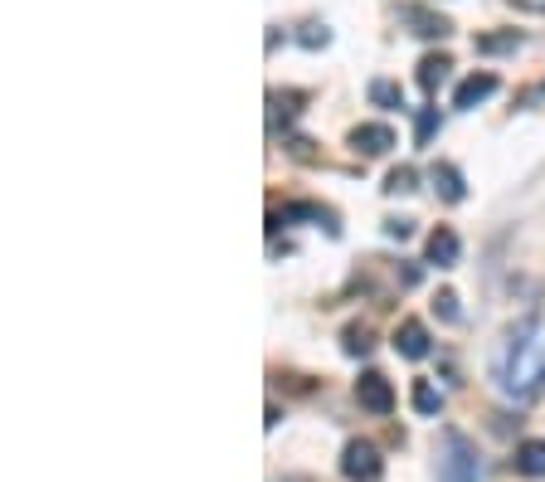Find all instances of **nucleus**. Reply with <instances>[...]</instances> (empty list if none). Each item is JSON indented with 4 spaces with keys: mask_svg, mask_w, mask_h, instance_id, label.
<instances>
[{
    "mask_svg": "<svg viewBox=\"0 0 545 482\" xmlns=\"http://www.w3.org/2000/svg\"><path fill=\"white\" fill-rule=\"evenodd\" d=\"M497 385H502L507 400H521V405L536 400L545 390V332L536 317L521 322V327L511 332L507 351L497 356Z\"/></svg>",
    "mask_w": 545,
    "mask_h": 482,
    "instance_id": "obj_1",
    "label": "nucleus"
},
{
    "mask_svg": "<svg viewBox=\"0 0 545 482\" xmlns=\"http://www.w3.org/2000/svg\"><path fill=\"white\" fill-rule=\"evenodd\" d=\"M438 482H482V458L477 444L458 429L438 434Z\"/></svg>",
    "mask_w": 545,
    "mask_h": 482,
    "instance_id": "obj_2",
    "label": "nucleus"
},
{
    "mask_svg": "<svg viewBox=\"0 0 545 482\" xmlns=\"http://www.w3.org/2000/svg\"><path fill=\"white\" fill-rule=\"evenodd\" d=\"M380 448L370 444V439H351V444L341 448V473L351 482H375L380 478Z\"/></svg>",
    "mask_w": 545,
    "mask_h": 482,
    "instance_id": "obj_3",
    "label": "nucleus"
},
{
    "mask_svg": "<svg viewBox=\"0 0 545 482\" xmlns=\"http://www.w3.org/2000/svg\"><path fill=\"white\" fill-rule=\"evenodd\" d=\"M395 20H400L409 35H419V39H448V35H453V25H448L438 10H424V5H400V10H395Z\"/></svg>",
    "mask_w": 545,
    "mask_h": 482,
    "instance_id": "obj_4",
    "label": "nucleus"
},
{
    "mask_svg": "<svg viewBox=\"0 0 545 482\" xmlns=\"http://www.w3.org/2000/svg\"><path fill=\"white\" fill-rule=\"evenodd\" d=\"M356 400H361V409H370V414H390V409H395V390H390V380L380 371H365L361 380H356Z\"/></svg>",
    "mask_w": 545,
    "mask_h": 482,
    "instance_id": "obj_5",
    "label": "nucleus"
},
{
    "mask_svg": "<svg viewBox=\"0 0 545 482\" xmlns=\"http://www.w3.org/2000/svg\"><path fill=\"white\" fill-rule=\"evenodd\" d=\"M395 351H400L404 361H424L429 356V327L419 317H404L400 327H395Z\"/></svg>",
    "mask_w": 545,
    "mask_h": 482,
    "instance_id": "obj_6",
    "label": "nucleus"
},
{
    "mask_svg": "<svg viewBox=\"0 0 545 482\" xmlns=\"http://www.w3.org/2000/svg\"><path fill=\"white\" fill-rule=\"evenodd\" d=\"M390 147H395V132H390L385 122H361V127H351V151H361V156H385Z\"/></svg>",
    "mask_w": 545,
    "mask_h": 482,
    "instance_id": "obj_7",
    "label": "nucleus"
},
{
    "mask_svg": "<svg viewBox=\"0 0 545 482\" xmlns=\"http://www.w3.org/2000/svg\"><path fill=\"white\" fill-rule=\"evenodd\" d=\"M429 181H434V195H443L448 205L468 200V186H463V171H458L453 161H434V166H429Z\"/></svg>",
    "mask_w": 545,
    "mask_h": 482,
    "instance_id": "obj_8",
    "label": "nucleus"
},
{
    "mask_svg": "<svg viewBox=\"0 0 545 482\" xmlns=\"http://www.w3.org/2000/svg\"><path fill=\"white\" fill-rule=\"evenodd\" d=\"M463 254V244H458V234L448 229V224H438L434 234H429V244H424V259L434 263V268H453Z\"/></svg>",
    "mask_w": 545,
    "mask_h": 482,
    "instance_id": "obj_9",
    "label": "nucleus"
},
{
    "mask_svg": "<svg viewBox=\"0 0 545 482\" xmlns=\"http://www.w3.org/2000/svg\"><path fill=\"white\" fill-rule=\"evenodd\" d=\"M497 93V74H473V78H463L458 83V93H453V108H477V103H487Z\"/></svg>",
    "mask_w": 545,
    "mask_h": 482,
    "instance_id": "obj_10",
    "label": "nucleus"
},
{
    "mask_svg": "<svg viewBox=\"0 0 545 482\" xmlns=\"http://www.w3.org/2000/svg\"><path fill=\"white\" fill-rule=\"evenodd\" d=\"M516 473H526V478H545V444L541 439H526V444H516Z\"/></svg>",
    "mask_w": 545,
    "mask_h": 482,
    "instance_id": "obj_11",
    "label": "nucleus"
},
{
    "mask_svg": "<svg viewBox=\"0 0 545 482\" xmlns=\"http://www.w3.org/2000/svg\"><path fill=\"white\" fill-rule=\"evenodd\" d=\"M448 69H453V59H448V54H424V59H419V88H424V93H434L438 83H443V78H448Z\"/></svg>",
    "mask_w": 545,
    "mask_h": 482,
    "instance_id": "obj_12",
    "label": "nucleus"
},
{
    "mask_svg": "<svg viewBox=\"0 0 545 482\" xmlns=\"http://www.w3.org/2000/svg\"><path fill=\"white\" fill-rule=\"evenodd\" d=\"M516 44H521V35H516V30H502V35H477L473 39L477 54H511Z\"/></svg>",
    "mask_w": 545,
    "mask_h": 482,
    "instance_id": "obj_13",
    "label": "nucleus"
},
{
    "mask_svg": "<svg viewBox=\"0 0 545 482\" xmlns=\"http://www.w3.org/2000/svg\"><path fill=\"white\" fill-rule=\"evenodd\" d=\"M370 103H375V108H404L400 83H390V78H375V83H370Z\"/></svg>",
    "mask_w": 545,
    "mask_h": 482,
    "instance_id": "obj_14",
    "label": "nucleus"
},
{
    "mask_svg": "<svg viewBox=\"0 0 545 482\" xmlns=\"http://www.w3.org/2000/svg\"><path fill=\"white\" fill-rule=\"evenodd\" d=\"M409 400H414L419 414H438V409H443V395H438L429 380H414V395H409Z\"/></svg>",
    "mask_w": 545,
    "mask_h": 482,
    "instance_id": "obj_15",
    "label": "nucleus"
},
{
    "mask_svg": "<svg viewBox=\"0 0 545 482\" xmlns=\"http://www.w3.org/2000/svg\"><path fill=\"white\" fill-rule=\"evenodd\" d=\"M297 44H302V49H327V44H331V30L322 25V20H307V25L297 30Z\"/></svg>",
    "mask_w": 545,
    "mask_h": 482,
    "instance_id": "obj_16",
    "label": "nucleus"
},
{
    "mask_svg": "<svg viewBox=\"0 0 545 482\" xmlns=\"http://www.w3.org/2000/svg\"><path fill=\"white\" fill-rule=\"evenodd\" d=\"M341 351H346V356H365V351H370V332H365V327H346Z\"/></svg>",
    "mask_w": 545,
    "mask_h": 482,
    "instance_id": "obj_17",
    "label": "nucleus"
},
{
    "mask_svg": "<svg viewBox=\"0 0 545 482\" xmlns=\"http://www.w3.org/2000/svg\"><path fill=\"white\" fill-rule=\"evenodd\" d=\"M438 132V108H419V122H414V137L419 147H429V137Z\"/></svg>",
    "mask_w": 545,
    "mask_h": 482,
    "instance_id": "obj_18",
    "label": "nucleus"
},
{
    "mask_svg": "<svg viewBox=\"0 0 545 482\" xmlns=\"http://www.w3.org/2000/svg\"><path fill=\"white\" fill-rule=\"evenodd\" d=\"M385 190H390V195L414 190V166H395V171H390V181H385Z\"/></svg>",
    "mask_w": 545,
    "mask_h": 482,
    "instance_id": "obj_19",
    "label": "nucleus"
},
{
    "mask_svg": "<svg viewBox=\"0 0 545 482\" xmlns=\"http://www.w3.org/2000/svg\"><path fill=\"white\" fill-rule=\"evenodd\" d=\"M434 312L443 317V322H458V297H453V293H438L434 297Z\"/></svg>",
    "mask_w": 545,
    "mask_h": 482,
    "instance_id": "obj_20",
    "label": "nucleus"
},
{
    "mask_svg": "<svg viewBox=\"0 0 545 482\" xmlns=\"http://www.w3.org/2000/svg\"><path fill=\"white\" fill-rule=\"evenodd\" d=\"M409 224L414 220H385V234H390V239H409Z\"/></svg>",
    "mask_w": 545,
    "mask_h": 482,
    "instance_id": "obj_21",
    "label": "nucleus"
},
{
    "mask_svg": "<svg viewBox=\"0 0 545 482\" xmlns=\"http://www.w3.org/2000/svg\"><path fill=\"white\" fill-rule=\"evenodd\" d=\"M516 10H526V15H545V0H511Z\"/></svg>",
    "mask_w": 545,
    "mask_h": 482,
    "instance_id": "obj_22",
    "label": "nucleus"
}]
</instances>
